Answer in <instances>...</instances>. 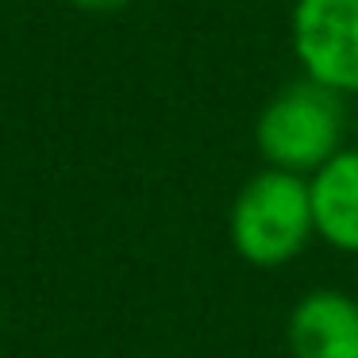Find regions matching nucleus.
Listing matches in <instances>:
<instances>
[{
  "mask_svg": "<svg viewBox=\"0 0 358 358\" xmlns=\"http://www.w3.org/2000/svg\"><path fill=\"white\" fill-rule=\"evenodd\" d=\"M227 235H231L235 255L258 270H278L301 258L308 239L316 235L308 178L262 166L235 193Z\"/></svg>",
  "mask_w": 358,
  "mask_h": 358,
  "instance_id": "obj_1",
  "label": "nucleus"
},
{
  "mask_svg": "<svg viewBox=\"0 0 358 358\" xmlns=\"http://www.w3.org/2000/svg\"><path fill=\"white\" fill-rule=\"evenodd\" d=\"M343 135H347L343 93L312 78L278 89L255 120V147L262 162L304 178L320 170L339 147H347Z\"/></svg>",
  "mask_w": 358,
  "mask_h": 358,
  "instance_id": "obj_2",
  "label": "nucleus"
},
{
  "mask_svg": "<svg viewBox=\"0 0 358 358\" xmlns=\"http://www.w3.org/2000/svg\"><path fill=\"white\" fill-rule=\"evenodd\" d=\"M289 35L304 78L358 93V0H296Z\"/></svg>",
  "mask_w": 358,
  "mask_h": 358,
  "instance_id": "obj_3",
  "label": "nucleus"
},
{
  "mask_svg": "<svg viewBox=\"0 0 358 358\" xmlns=\"http://www.w3.org/2000/svg\"><path fill=\"white\" fill-rule=\"evenodd\" d=\"M285 343L293 358H358V296L312 289L289 308Z\"/></svg>",
  "mask_w": 358,
  "mask_h": 358,
  "instance_id": "obj_4",
  "label": "nucleus"
},
{
  "mask_svg": "<svg viewBox=\"0 0 358 358\" xmlns=\"http://www.w3.org/2000/svg\"><path fill=\"white\" fill-rule=\"evenodd\" d=\"M316 235L339 255H358V147H339L308 173Z\"/></svg>",
  "mask_w": 358,
  "mask_h": 358,
  "instance_id": "obj_5",
  "label": "nucleus"
},
{
  "mask_svg": "<svg viewBox=\"0 0 358 358\" xmlns=\"http://www.w3.org/2000/svg\"><path fill=\"white\" fill-rule=\"evenodd\" d=\"M73 8H81V12H93V16H112V12H124V8H131L135 0H70Z\"/></svg>",
  "mask_w": 358,
  "mask_h": 358,
  "instance_id": "obj_6",
  "label": "nucleus"
}]
</instances>
